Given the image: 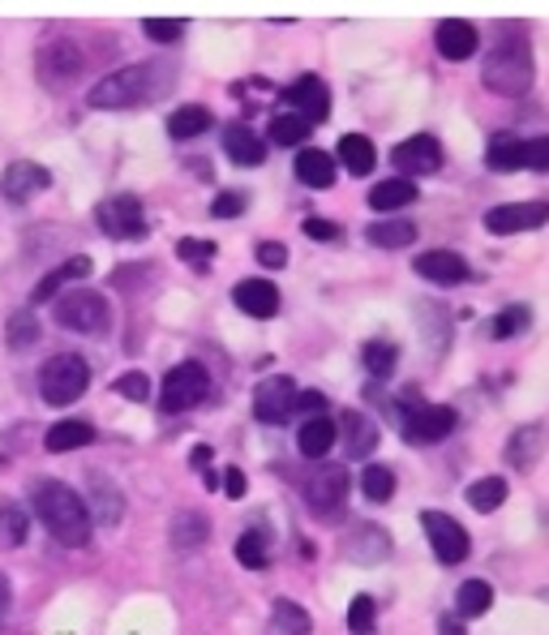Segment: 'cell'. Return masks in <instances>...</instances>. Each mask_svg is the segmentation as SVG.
<instances>
[{"instance_id": "obj_42", "label": "cell", "mask_w": 549, "mask_h": 635, "mask_svg": "<svg viewBox=\"0 0 549 635\" xmlns=\"http://www.w3.org/2000/svg\"><path fill=\"white\" fill-rule=\"evenodd\" d=\"M374 623H378V602L365 597V593L353 597V605H348V627H353V635H369Z\"/></svg>"}, {"instance_id": "obj_29", "label": "cell", "mask_w": 549, "mask_h": 635, "mask_svg": "<svg viewBox=\"0 0 549 635\" xmlns=\"http://www.w3.org/2000/svg\"><path fill=\"white\" fill-rule=\"evenodd\" d=\"M339 159H344V168H348L353 177H369L374 163H378L374 142H369L365 133H344V138H339Z\"/></svg>"}, {"instance_id": "obj_1", "label": "cell", "mask_w": 549, "mask_h": 635, "mask_svg": "<svg viewBox=\"0 0 549 635\" xmlns=\"http://www.w3.org/2000/svg\"><path fill=\"white\" fill-rule=\"evenodd\" d=\"M31 507L34 515H39V524L61 541V545L82 550V545L91 541V528H95V524H91V511H87V503L69 490L65 481H52V476L31 481Z\"/></svg>"}, {"instance_id": "obj_19", "label": "cell", "mask_w": 549, "mask_h": 635, "mask_svg": "<svg viewBox=\"0 0 549 635\" xmlns=\"http://www.w3.org/2000/svg\"><path fill=\"white\" fill-rule=\"evenodd\" d=\"M232 301H236L241 314H250V318L279 314V288L271 284V280H241V284L232 288Z\"/></svg>"}, {"instance_id": "obj_45", "label": "cell", "mask_w": 549, "mask_h": 635, "mask_svg": "<svg viewBox=\"0 0 549 635\" xmlns=\"http://www.w3.org/2000/svg\"><path fill=\"white\" fill-rule=\"evenodd\" d=\"M245 206H250V198H245V193L227 190V193H220V198L211 202V215H215V220H232V215H241Z\"/></svg>"}, {"instance_id": "obj_32", "label": "cell", "mask_w": 549, "mask_h": 635, "mask_svg": "<svg viewBox=\"0 0 549 635\" xmlns=\"http://www.w3.org/2000/svg\"><path fill=\"white\" fill-rule=\"evenodd\" d=\"M468 507L472 511H481V515H489V511H498L502 507V498H507V481L502 476H481V481H472L468 485Z\"/></svg>"}, {"instance_id": "obj_12", "label": "cell", "mask_w": 549, "mask_h": 635, "mask_svg": "<svg viewBox=\"0 0 549 635\" xmlns=\"http://www.w3.org/2000/svg\"><path fill=\"white\" fill-rule=\"evenodd\" d=\"M549 223V202H507V206H494L485 215V228L494 236H511V232H532Z\"/></svg>"}, {"instance_id": "obj_41", "label": "cell", "mask_w": 549, "mask_h": 635, "mask_svg": "<svg viewBox=\"0 0 549 635\" xmlns=\"http://www.w3.org/2000/svg\"><path fill=\"white\" fill-rule=\"evenodd\" d=\"M27 528H31V524H27V515H22V511L0 507V545H4V550L22 545V541H27Z\"/></svg>"}, {"instance_id": "obj_2", "label": "cell", "mask_w": 549, "mask_h": 635, "mask_svg": "<svg viewBox=\"0 0 549 635\" xmlns=\"http://www.w3.org/2000/svg\"><path fill=\"white\" fill-rule=\"evenodd\" d=\"M163 82H167V69L163 64H125L116 73H108L103 82L91 87L87 103L95 112H125V108H146L163 95Z\"/></svg>"}, {"instance_id": "obj_15", "label": "cell", "mask_w": 549, "mask_h": 635, "mask_svg": "<svg viewBox=\"0 0 549 635\" xmlns=\"http://www.w3.org/2000/svg\"><path fill=\"white\" fill-rule=\"evenodd\" d=\"M284 103L296 108V117H305L309 125H323L326 117H331V95H326L323 78H296L288 91H284Z\"/></svg>"}, {"instance_id": "obj_49", "label": "cell", "mask_w": 549, "mask_h": 635, "mask_svg": "<svg viewBox=\"0 0 549 635\" xmlns=\"http://www.w3.org/2000/svg\"><path fill=\"white\" fill-rule=\"evenodd\" d=\"M296 409H301L305 416H323L326 395H318V391H296Z\"/></svg>"}, {"instance_id": "obj_16", "label": "cell", "mask_w": 549, "mask_h": 635, "mask_svg": "<svg viewBox=\"0 0 549 635\" xmlns=\"http://www.w3.org/2000/svg\"><path fill=\"white\" fill-rule=\"evenodd\" d=\"M413 266H417L420 280H429V284H443V288L472 280V266H468L464 258L455 254V250H429V254H420Z\"/></svg>"}, {"instance_id": "obj_17", "label": "cell", "mask_w": 549, "mask_h": 635, "mask_svg": "<svg viewBox=\"0 0 549 635\" xmlns=\"http://www.w3.org/2000/svg\"><path fill=\"white\" fill-rule=\"evenodd\" d=\"M434 43H438V57H443V61H468V57L477 52L481 34H477V27H472L468 18H447V22H438Z\"/></svg>"}, {"instance_id": "obj_47", "label": "cell", "mask_w": 549, "mask_h": 635, "mask_svg": "<svg viewBox=\"0 0 549 635\" xmlns=\"http://www.w3.org/2000/svg\"><path fill=\"white\" fill-rule=\"evenodd\" d=\"M258 262L262 266H271V271H284V266H288V245H279V241H262Z\"/></svg>"}, {"instance_id": "obj_28", "label": "cell", "mask_w": 549, "mask_h": 635, "mask_svg": "<svg viewBox=\"0 0 549 635\" xmlns=\"http://www.w3.org/2000/svg\"><path fill=\"white\" fill-rule=\"evenodd\" d=\"M489 605H494V584L489 579H464L459 584V593H455V614L459 618H481V614H489Z\"/></svg>"}, {"instance_id": "obj_35", "label": "cell", "mask_w": 549, "mask_h": 635, "mask_svg": "<svg viewBox=\"0 0 549 635\" xmlns=\"http://www.w3.org/2000/svg\"><path fill=\"white\" fill-rule=\"evenodd\" d=\"M309 121L305 117H296V112H284V117H275L271 121V142L275 147H301L305 138H309Z\"/></svg>"}, {"instance_id": "obj_48", "label": "cell", "mask_w": 549, "mask_h": 635, "mask_svg": "<svg viewBox=\"0 0 549 635\" xmlns=\"http://www.w3.org/2000/svg\"><path fill=\"white\" fill-rule=\"evenodd\" d=\"M301 228H305V236H314V241H335V236H339V228L331 220H323V215H309Z\"/></svg>"}, {"instance_id": "obj_10", "label": "cell", "mask_w": 549, "mask_h": 635, "mask_svg": "<svg viewBox=\"0 0 549 635\" xmlns=\"http://www.w3.org/2000/svg\"><path fill=\"white\" fill-rule=\"evenodd\" d=\"M395 168L404 172V181H417V177H434L438 168H443V142L434 138V133H413V138H404L395 151Z\"/></svg>"}, {"instance_id": "obj_39", "label": "cell", "mask_w": 549, "mask_h": 635, "mask_svg": "<svg viewBox=\"0 0 549 635\" xmlns=\"http://www.w3.org/2000/svg\"><path fill=\"white\" fill-rule=\"evenodd\" d=\"M176 254L185 258L194 271H206V266L215 262V254H220V245H215V241H202V236H181V241H176Z\"/></svg>"}, {"instance_id": "obj_11", "label": "cell", "mask_w": 549, "mask_h": 635, "mask_svg": "<svg viewBox=\"0 0 549 635\" xmlns=\"http://www.w3.org/2000/svg\"><path fill=\"white\" fill-rule=\"evenodd\" d=\"M52 190V172L34 159H13L4 172H0V193L9 202H31L34 193Z\"/></svg>"}, {"instance_id": "obj_31", "label": "cell", "mask_w": 549, "mask_h": 635, "mask_svg": "<svg viewBox=\"0 0 549 635\" xmlns=\"http://www.w3.org/2000/svg\"><path fill=\"white\" fill-rule=\"evenodd\" d=\"M236 563L250 567V572H262L271 563V533L266 528H250L236 537Z\"/></svg>"}, {"instance_id": "obj_27", "label": "cell", "mask_w": 549, "mask_h": 635, "mask_svg": "<svg viewBox=\"0 0 549 635\" xmlns=\"http://www.w3.org/2000/svg\"><path fill=\"white\" fill-rule=\"evenodd\" d=\"M91 443H95V430H91L87 421H57V425L43 434V446H48L52 455L78 451V446H91Z\"/></svg>"}, {"instance_id": "obj_51", "label": "cell", "mask_w": 549, "mask_h": 635, "mask_svg": "<svg viewBox=\"0 0 549 635\" xmlns=\"http://www.w3.org/2000/svg\"><path fill=\"white\" fill-rule=\"evenodd\" d=\"M190 464H194L197 473H206V468H211V446H194V451H190Z\"/></svg>"}, {"instance_id": "obj_37", "label": "cell", "mask_w": 549, "mask_h": 635, "mask_svg": "<svg viewBox=\"0 0 549 635\" xmlns=\"http://www.w3.org/2000/svg\"><path fill=\"white\" fill-rule=\"evenodd\" d=\"M360 490H365L369 503H390V494H395V473L383 468V464H369V468L360 473Z\"/></svg>"}, {"instance_id": "obj_38", "label": "cell", "mask_w": 549, "mask_h": 635, "mask_svg": "<svg viewBox=\"0 0 549 635\" xmlns=\"http://www.w3.org/2000/svg\"><path fill=\"white\" fill-rule=\"evenodd\" d=\"M211 537V524H206V515H194V511H185V515H176L172 520V541L176 545H197V541H206Z\"/></svg>"}, {"instance_id": "obj_13", "label": "cell", "mask_w": 549, "mask_h": 635, "mask_svg": "<svg viewBox=\"0 0 549 635\" xmlns=\"http://www.w3.org/2000/svg\"><path fill=\"white\" fill-rule=\"evenodd\" d=\"M292 409H296V382L284 379V374L266 379L258 391H254V416H258V421H266V425L288 421Z\"/></svg>"}, {"instance_id": "obj_3", "label": "cell", "mask_w": 549, "mask_h": 635, "mask_svg": "<svg viewBox=\"0 0 549 635\" xmlns=\"http://www.w3.org/2000/svg\"><path fill=\"white\" fill-rule=\"evenodd\" d=\"M485 87L494 95H528L532 91V52H528V39L523 31L498 34L494 52L485 57Z\"/></svg>"}, {"instance_id": "obj_30", "label": "cell", "mask_w": 549, "mask_h": 635, "mask_svg": "<svg viewBox=\"0 0 549 635\" xmlns=\"http://www.w3.org/2000/svg\"><path fill=\"white\" fill-rule=\"evenodd\" d=\"M211 129V112L202 108V103H185V108H176L172 112V121H167V138L172 142H190L197 133H206Z\"/></svg>"}, {"instance_id": "obj_4", "label": "cell", "mask_w": 549, "mask_h": 635, "mask_svg": "<svg viewBox=\"0 0 549 635\" xmlns=\"http://www.w3.org/2000/svg\"><path fill=\"white\" fill-rule=\"evenodd\" d=\"M87 386H91V365H87L78 352H61V356H52V361L39 370V391H43V400L57 404V409L82 400Z\"/></svg>"}, {"instance_id": "obj_26", "label": "cell", "mask_w": 549, "mask_h": 635, "mask_svg": "<svg viewBox=\"0 0 549 635\" xmlns=\"http://www.w3.org/2000/svg\"><path fill=\"white\" fill-rule=\"evenodd\" d=\"M485 163H489V172H519L523 168V142L516 133H494L485 147Z\"/></svg>"}, {"instance_id": "obj_44", "label": "cell", "mask_w": 549, "mask_h": 635, "mask_svg": "<svg viewBox=\"0 0 549 635\" xmlns=\"http://www.w3.org/2000/svg\"><path fill=\"white\" fill-rule=\"evenodd\" d=\"M142 31H146L151 43H167V48H172V43L185 34V22H176V18H146Z\"/></svg>"}, {"instance_id": "obj_46", "label": "cell", "mask_w": 549, "mask_h": 635, "mask_svg": "<svg viewBox=\"0 0 549 635\" xmlns=\"http://www.w3.org/2000/svg\"><path fill=\"white\" fill-rule=\"evenodd\" d=\"M523 168L546 172L549 168V138H532V142H523Z\"/></svg>"}, {"instance_id": "obj_9", "label": "cell", "mask_w": 549, "mask_h": 635, "mask_svg": "<svg viewBox=\"0 0 549 635\" xmlns=\"http://www.w3.org/2000/svg\"><path fill=\"white\" fill-rule=\"evenodd\" d=\"M404 439L408 443H443L455 430V409L447 404H404Z\"/></svg>"}, {"instance_id": "obj_34", "label": "cell", "mask_w": 549, "mask_h": 635, "mask_svg": "<svg viewBox=\"0 0 549 635\" xmlns=\"http://www.w3.org/2000/svg\"><path fill=\"white\" fill-rule=\"evenodd\" d=\"M360 361H365V370H369L374 379H390V374H395V361H399V349H395L390 340H369L365 352H360Z\"/></svg>"}, {"instance_id": "obj_50", "label": "cell", "mask_w": 549, "mask_h": 635, "mask_svg": "<svg viewBox=\"0 0 549 635\" xmlns=\"http://www.w3.org/2000/svg\"><path fill=\"white\" fill-rule=\"evenodd\" d=\"M245 490H250L245 473H241V468H227V473H224V494H227V498H245Z\"/></svg>"}, {"instance_id": "obj_53", "label": "cell", "mask_w": 549, "mask_h": 635, "mask_svg": "<svg viewBox=\"0 0 549 635\" xmlns=\"http://www.w3.org/2000/svg\"><path fill=\"white\" fill-rule=\"evenodd\" d=\"M9 597H13V593H9V579H4V575H0V618H4V614H9Z\"/></svg>"}, {"instance_id": "obj_7", "label": "cell", "mask_w": 549, "mask_h": 635, "mask_svg": "<svg viewBox=\"0 0 549 635\" xmlns=\"http://www.w3.org/2000/svg\"><path fill=\"white\" fill-rule=\"evenodd\" d=\"M95 223L103 236L112 241H138L146 236V211L138 202V193H112L95 206Z\"/></svg>"}, {"instance_id": "obj_5", "label": "cell", "mask_w": 549, "mask_h": 635, "mask_svg": "<svg viewBox=\"0 0 549 635\" xmlns=\"http://www.w3.org/2000/svg\"><path fill=\"white\" fill-rule=\"evenodd\" d=\"M52 318L57 326L78 331V335H99L112 326V305L99 296V292H65L52 301Z\"/></svg>"}, {"instance_id": "obj_6", "label": "cell", "mask_w": 549, "mask_h": 635, "mask_svg": "<svg viewBox=\"0 0 549 635\" xmlns=\"http://www.w3.org/2000/svg\"><path fill=\"white\" fill-rule=\"evenodd\" d=\"M206 395H211V374H206V365H202V361H181V365L167 370V379H163L160 409L163 413H190V409H197Z\"/></svg>"}, {"instance_id": "obj_20", "label": "cell", "mask_w": 549, "mask_h": 635, "mask_svg": "<svg viewBox=\"0 0 549 635\" xmlns=\"http://www.w3.org/2000/svg\"><path fill=\"white\" fill-rule=\"evenodd\" d=\"M335 430H344V455L348 460H365L378 446V425L365 413H344V421Z\"/></svg>"}, {"instance_id": "obj_8", "label": "cell", "mask_w": 549, "mask_h": 635, "mask_svg": "<svg viewBox=\"0 0 549 635\" xmlns=\"http://www.w3.org/2000/svg\"><path fill=\"white\" fill-rule=\"evenodd\" d=\"M420 528H425V537H429V550H434V558L438 563H464L468 558V550H472V541L464 533V524L451 520L447 511H420Z\"/></svg>"}, {"instance_id": "obj_33", "label": "cell", "mask_w": 549, "mask_h": 635, "mask_svg": "<svg viewBox=\"0 0 549 635\" xmlns=\"http://www.w3.org/2000/svg\"><path fill=\"white\" fill-rule=\"evenodd\" d=\"M271 632L275 635H314V623H309V614H305L296 602H275V609H271Z\"/></svg>"}, {"instance_id": "obj_25", "label": "cell", "mask_w": 549, "mask_h": 635, "mask_svg": "<svg viewBox=\"0 0 549 635\" xmlns=\"http://www.w3.org/2000/svg\"><path fill=\"white\" fill-rule=\"evenodd\" d=\"M365 241L378 245V250H408V245L417 241V223H408V220L369 223V228H365Z\"/></svg>"}, {"instance_id": "obj_23", "label": "cell", "mask_w": 549, "mask_h": 635, "mask_svg": "<svg viewBox=\"0 0 549 635\" xmlns=\"http://www.w3.org/2000/svg\"><path fill=\"white\" fill-rule=\"evenodd\" d=\"M296 181H305L309 190H331L335 185V155H326L318 147H305L296 155Z\"/></svg>"}, {"instance_id": "obj_43", "label": "cell", "mask_w": 549, "mask_h": 635, "mask_svg": "<svg viewBox=\"0 0 549 635\" xmlns=\"http://www.w3.org/2000/svg\"><path fill=\"white\" fill-rule=\"evenodd\" d=\"M116 386V395L121 400H130V404H142V400H151V379L142 374V370H130V374H121V379L112 382Z\"/></svg>"}, {"instance_id": "obj_24", "label": "cell", "mask_w": 549, "mask_h": 635, "mask_svg": "<svg viewBox=\"0 0 549 635\" xmlns=\"http://www.w3.org/2000/svg\"><path fill=\"white\" fill-rule=\"evenodd\" d=\"M408 202H417V181H404V177H390V181H378L369 190V206L383 215V211H404Z\"/></svg>"}, {"instance_id": "obj_54", "label": "cell", "mask_w": 549, "mask_h": 635, "mask_svg": "<svg viewBox=\"0 0 549 635\" xmlns=\"http://www.w3.org/2000/svg\"><path fill=\"white\" fill-rule=\"evenodd\" d=\"M0 468H4V455H0Z\"/></svg>"}, {"instance_id": "obj_36", "label": "cell", "mask_w": 549, "mask_h": 635, "mask_svg": "<svg viewBox=\"0 0 549 635\" xmlns=\"http://www.w3.org/2000/svg\"><path fill=\"white\" fill-rule=\"evenodd\" d=\"M489 326H494V340H516V335H523L532 326V310L528 305H507Z\"/></svg>"}, {"instance_id": "obj_52", "label": "cell", "mask_w": 549, "mask_h": 635, "mask_svg": "<svg viewBox=\"0 0 549 635\" xmlns=\"http://www.w3.org/2000/svg\"><path fill=\"white\" fill-rule=\"evenodd\" d=\"M438 635H464L459 618H443V623H438Z\"/></svg>"}, {"instance_id": "obj_21", "label": "cell", "mask_w": 549, "mask_h": 635, "mask_svg": "<svg viewBox=\"0 0 549 635\" xmlns=\"http://www.w3.org/2000/svg\"><path fill=\"white\" fill-rule=\"evenodd\" d=\"M335 439H339L335 421H326V416H305V425L296 430V451H301L305 460H323L326 451L335 446Z\"/></svg>"}, {"instance_id": "obj_40", "label": "cell", "mask_w": 549, "mask_h": 635, "mask_svg": "<svg viewBox=\"0 0 549 635\" xmlns=\"http://www.w3.org/2000/svg\"><path fill=\"white\" fill-rule=\"evenodd\" d=\"M34 340H39V318L34 310H18L9 318V349H31Z\"/></svg>"}, {"instance_id": "obj_18", "label": "cell", "mask_w": 549, "mask_h": 635, "mask_svg": "<svg viewBox=\"0 0 549 635\" xmlns=\"http://www.w3.org/2000/svg\"><path fill=\"white\" fill-rule=\"evenodd\" d=\"M91 271H95V262H91L87 254H78V258H69V262H61L57 271H48V275L34 284L31 305H48V301H57V296H61V288L78 284V280H87Z\"/></svg>"}, {"instance_id": "obj_22", "label": "cell", "mask_w": 549, "mask_h": 635, "mask_svg": "<svg viewBox=\"0 0 549 635\" xmlns=\"http://www.w3.org/2000/svg\"><path fill=\"white\" fill-rule=\"evenodd\" d=\"M224 155L232 163H245V168H258L266 159V142L250 125H227L224 129Z\"/></svg>"}, {"instance_id": "obj_14", "label": "cell", "mask_w": 549, "mask_h": 635, "mask_svg": "<svg viewBox=\"0 0 549 635\" xmlns=\"http://www.w3.org/2000/svg\"><path fill=\"white\" fill-rule=\"evenodd\" d=\"M344 494H348V468H339V464H326L305 481V503L318 515H331L344 503Z\"/></svg>"}]
</instances>
